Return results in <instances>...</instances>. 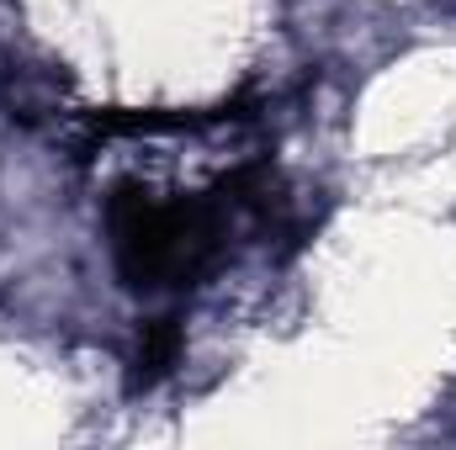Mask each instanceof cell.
Masks as SVG:
<instances>
[{"instance_id":"6da1fadb","label":"cell","mask_w":456,"mask_h":450,"mask_svg":"<svg viewBox=\"0 0 456 450\" xmlns=\"http://www.w3.org/2000/svg\"><path fill=\"white\" fill-rule=\"evenodd\" d=\"M107 228L117 270L138 292L186 286L224 249V207L208 197H154L127 186L107 207Z\"/></svg>"}]
</instances>
